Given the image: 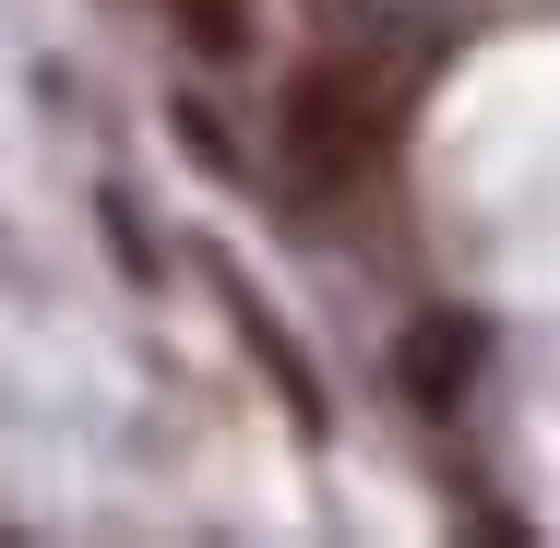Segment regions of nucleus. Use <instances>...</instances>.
<instances>
[{
    "mask_svg": "<svg viewBox=\"0 0 560 548\" xmlns=\"http://www.w3.org/2000/svg\"><path fill=\"white\" fill-rule=\"evenodd\" d=\"M465 382H477V323H418L406 334V394H418V406H430V418H442V406H465Z\"/></svg>",
    "mask_w": 560,
    "mask_h": 548,
    "instance_id": "f03ea898",
    "label": "nucleus"
},
{
    "mask_svg": "<svg viewBox=\"0 0 560 548\" xmlns=\"http://www.w3.org/2000/svg\"><path fill=\"white\" fill-rule=\"evenodd\" d=\"M287 155L299 179H346L370 155V60H311L287 96Z\"/></svg>",
    "mask_w": 560,
    "mask_h": 548,
    "instance_id": "f257e3e1",
    "label": "nucleus"
}]
</instances>
